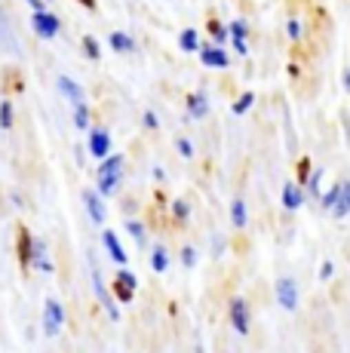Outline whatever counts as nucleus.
<instances>
[{
	"label": "nucleus",
	"mask_w": 350,
	"mask_h": 353,
	"mask_svg": "<svg viewBox=\"0 0 350 353\" xmlns=\"http://www.w3.org/2000/svg\"><path fill=\"white\" fill-rule=\"evenodd\" d=\"M123 154H107L105 160H99V169H96V191L102 196H114L120 188V181H123Z\"/></svg>",
	"instance_id": "f257e3e1"
},
{
	"label": "nucleus",
	"mask_w": 350,
	"mask_h": 353,
	"mask_svg": "<svg viewBox=\"0 0 350 353\" xmlns=\"http://www.w3.org/2000/svg\"><path fill=\"white\" fill-rule=\"evenodd\" d=\"M274 301H277V307L286 310V314H295V310H298L301 289H298V280H295L292 274L277 276V283H274Z\"/></svg>",
	"instance_id": "f03ea898"
},
{
	"label": "nucleus",
	"mask_w": 350,
	"mask_h": 353,
	"mask_svg": "<svg viewBox=\"0 0 350 353\" xmlns=\"http://www.w3.org/2000/svg\"><path fill=\"white\" fill-rule=\"evenodd\" d=\"M227 323H231V329L240 338H246L252 332V304L243 295H231V301H227Z\"/></svg>",
	"instance_id": "7ed1b4c3"
},
{
	"label": "nucleus",
	"mask_w": 350,
	"mask_h": 353,
	"mask_svg": "<svg viewBox=\"0 0 350 353\" xmlns=\"http://www.w3.org/2000/svg\"><path fill=\"white\" fill-rule=\"evenodd\" d=\"M136 289H138V280H136V274H132L130 268H120L117 274H114V283H111V295H114V301L130 304L132 298H136Z\"/></svg>",
	"instance_id": "20e7f679"
},
{
	"label": "nucleus",
	"mask_w": 350,
	"mask_h": 353,
	"mask_svg": "<svg viewBox=\"0 0 350 353\" xmlns=\"http://www.w3.org/2000/svg\"><path fill=\"white\" fill-rule=\"evenodd\" d=\"M65 325V307L59 298H46L43 301V335L46 338H56Z\"/></svg>",
	"instance_id": "39448f33"
},
{
	"label": "nucleus",
	"mask_w": 350,
	"mask_h": 353,
	"mask_svg": "<svg viewBox=\"0 0 350 353\" xmlns=\"http://www.w3.org/2000/svg\"><path fill=\"white\" fill-rule=\"evenodd\" d=\"M31 28H34V34L40 40H52L59 31H62V19L50 10H37L34 16H31Z\"/></svg>",
	"instance_id": "423d86ee"
},
{
	"label": "nucleus",
	"mask_w": 350,
	"mask_h": 353,
	"mask_svg": "<svg viewBox=\"0 0 350 353\" xmlns=\"http://www.w3.org/2000/svg\"><path fill=\"white\" fill-rule=\"evenodd\" d=\"M200 62L206 68H212V71H225V68H231V56H227L225 46L212 43V40H203V46H200Z\"/></svg>",
	"instance_id": "0eeeda50"
},
{
	"label": "nucleus",
	"mask_w": 350,
	"mask_h": 353,
	"mask_svg": "<svg viewBox=\"0 0 350 353\" xmlns=\"http://www.w3.org/2000/svg\"><path fill=\"white\" fill-rule=\"evenodd\" d=\"M92 289H96V298H99V304L107 310V316H111L114 323L120 320V310H117V301H114V295H111V289L105 286V280H102V270H99V264H92Z\"/></svg>",
	"instance_id": "6e6552de"
},
{
	"label": "nucleus",
	"mask_w": 350,
	"mask_h": 353,
	"mask_svg": "<svg viewBox=\"0 0 350 353\" xmlns=\"http://www.w3.org/2000/svg\"><path fill=\"white\" fill-rule=\"evenodd\" d=\"M305 203H307V194H305V188L298 185V181H286L282 185V191H280V206L286 209V212H298V209H305Z\"/></svg>",
	"instance_id": "1a4fd4ad"
},
{
	"label": "nucleus",
	"mask_w": 350,
	"mask_h": 353,
	"mask_svg": "<svg viewBox=\"0 0 350 353\" xmlns=\"http://www.w3.org/2000/svg\"><path fill=\"white\" fill-rule=\"evenodd\" d=\"M90 154L96 160H105L111 154V132L105 126H90Z\"/></svg>",
	"instance_id": "9d476101"
},
{
	"label": "nucleus",
	"mask_w": 350,
	"mask_h": 353,
	"mask_svg": "<svg viewBox=\"0 0 350 353\" xmlns=\"http://www.w3.org/2000/svg\"><path fill=\"white\" fill-rule=\"evenodd\" d=\"M102 246H105V252L111 255V261L117 264V268H126V264H130V255H126L123 243H120V236L114 234V230H105L102 234Z\"/></svg>",
	"instance_id": "9b49d317"
},
{
	"label": "nucleus",
	"mask_w": 350,
	"mask_h": 353,
	"mask_svg": "<svg viewBox=\"0 0 350 353\" xmlns=\"http://www.w3.org/2000/svg\"><path fill=\"white\" fill-rule=\"evenodd\" d=\"M185 105H187V120H206V114H209V96L203 90L187 92Z\"/></svg>",
	"instance_id": "f8f14e48"
},
{
	"label": "nucleus",
	"mask_w": 350,
	"mask_h": 353,
	"mask_svg": "<svg viewBox=\"0 0 350 353\" xmlns=\"http://www.w3.org/2000/svg\"><path fill=\"white\" fill-rule=\"evenodd\" d=\"M83 206H86V212H90V219L96 221V225H105L107 221V206H105V200H102L99 191H83Z\"/></svg>",
	"instance_id": "ddd939ff"
},
{
	"label": "nucleus",
	"mask_w": 350,
	"mask_h": 353,
	"mask_svg": "<svg viewBox=\"0 0 350 353\" xmlns=\"http://www.w3.org/2000/svg\"><path fill=\"white\" fill-rule=\"evenodd\" d=\"M227 215H231V228L243 230V228L249 225V203H246L243 194H237V196L231 200V206H227Z\"/></svg>",
	"instance_id": "4468645a"
},
{
	"label": "nucleus",
	"mask_w": 350,
	"mask_h": 353,
	"mask_svg": "<svg viewBox=\"0 0 350 353\" xmlns=\"http://www.w3.org/2000/svg\"><path fill=\"white\" fill-rule=\"evenodd\" d=\"M31 268L40 270V274H52V258H50V249H46V240H34V249H31Z\"/></svg>",
	"instance_id": "2eb2a0df"
},
{
	"label": "nucleus",
	"mask_w": 350,
	"mask_h": 353,
	"mask_svg": "<svg viewBox=\"0 0 350 353\" xmlns=\"http://www.w3.org/2000/svg\"><path fill=\"white\" fill-rule=\"evenodd\" d=\"M56 86H59V92H62V96L71 101V105H77V101H83V96H86V92H83V86H80L77 80H71L68 74H62V77L56 80Z\"/></svg>",
	"instance_id": "dca6fc26"
},
{
	"label": "nucleus",
	"mask_w": 350,
	"mask_h": 353,
	"mask_svg": "<svg viewBox=\"0 0 350 353\" xmlns=\"http://www.w3.org/2000/svg\"><path fill=\"white\" fill-rule=\"evenodd\" d=\"M107 46H111L114 52H120V56H130V52H136V40H132V34H126V31H111V37H107Z\"/></svg>",
	"instance_id": "f3484780"
},
{
	"label": "nucleus",
	"mask_w": 350,
	"mask_h": 353,
	"mask_svg": "<svg viewBox=\"0 0 350 353\" xmlns=\"http://www.w3.org/2000/svg\"><path fill=\"white\" fill-rule=\"evenodd\" d=\"M329 215H332L335 221H344L347 215H350V179H344V181H341V194H338V203H335V209H332V212H329Z\"/></svg>",
	"instance_id": "a211bd4d"
},
{
	"label": "nucleus",
	"mask_w": 350,
	"mask_h": 353,
	"mask_svg": "<svg viewBox=\"0 0 350 353\" xmlns=\"http://www.w3.org/2000/svg\"><path fill=\"white\" fill-rule=\"evenodd\" d=\"M322 179H326V169H322V166H313L311 179H307V185H305V194H307V200L320 203V196H322Z\"/></svg>",
	"instance_id": "6ab92c4d"
},
{
	"label": "nucleus",
	"mask_w": 350,
	"mask_h": 353,
	"mask_svg": "<svg viewBox=\"0 0 350 353\" xmlns=\"http://www.w3.org/2000/svg\"><path fill=\"white\" fill-rule=\"evenodd\" d=\"M178 46L181 52H200V46H203V37H200L197 28H185L178 34Z\"/></svg>",
	"instance_id": "aec40b11"
},
{
	"label": "nucleus",
	"mask_w": 350,
	"mask_h": 353,
	"mask_svg": "<svg viewBox=\"0 0 350 353\" xmlns=\"http://www.w3.org/2000/svg\"><path fill=\"white\" fill-rule=\"evenodd\" d=\"M151 270L154 274H166V270H169V249H166L163 243H157V246L151 249Z\"/></svg>",
	"instance_id": "412c9836"
},
{
	"label": "nucleus",
	"mask_w": 350,
	"mask_h": 353,
	"mask_svg": "<svg viewBox=\"0 0 350 353\" xmlns=\"http://www.w3.org/2000/svg\"><path fill=\"white\" fill-rule=\"evenodd\" d=\"M206 31H209V40L218 46H225L227 40H231V34H227V22H221V19H209L206 22Z\"/></svg>",
	"instance_id": "4be33fe9"
},
{
	"label": "nucleus",
	"mask_w": 350,
	"mask_h": 353,
	"mask_svg": "<svg viewBox=\"0 0 350 353\" xmlns=\"http://www.w3.org/2000/svg\"><path fill=\"white\" fill-rule=\"evenodd\" d=\"M31 249H34V240H31L28 230H19V261H22V268H31Z\"/></svg>",
	"instance_id": "5701e85b"
},
{
	"label": "nucleus",
	"mask_w": 350,
	"mask_h": 353,
	"mask_svg": "<svg viewBox=\"0 0 350 353\" xmlns=\"http://www.w3.org/2000/svg\"><path fill=\"white\" fill-rule=\"evenodd\" d=\"M169 212H172V221H175V225H187V221H191V203L178 196V200L169 203Z\"/></svg>",
	"instance_id": "b1692460"
},
{
	"label": "nucleus",
	"mask_w": 350,
	"mask_h": 353,
	"mask_svg": "<svg viewBox=\"0 0 350 353\" xmlns=\"http://www.w3.org/2000/svg\"><path fill=\"white\" fill-rule=\"evenodd\" d=\"M255 108V92L252 90H246V92H240L237 99H234V105H231V111L237 114V117H246L249 111Z\"/></svg>",
	"instance_id": "393cba45"
},
{
	"label": "nucleus",
	"mask_w": 350,
	"mask_h": 353,
	"mask_svg": "<svg viewBox=\"0 0 350 353\" xmlns=\"http://www.w3.org/2000/svg\"><path fill=\"white\" fill-rule=\"evenodd\" d=\"M341 181H344V179L332 181V185H329V191H322V196H320V209H322V212H332V209H335L338 194H341Z\"/></svg>",
	"instance_id": "a878e982"
},
{
	"label": "nucleus",
	"mask_w": 350,
	"mask_h": 353,
	"mask_svg": "<svg viewBox=\"0 0 350 353\" xmlns=\"http://www.w3.org/2000/svg\"><path fill=\"white\" fill-rule=\"evenodd\" d=\"M126 234H130V236H132V240H136V243H138V246H141V249H145V246H147V228H145V225H141V221H138V219H126Z\"/></svg>",
	"instance_id": "bb28decb"
},
{
	"label": "nucleus",
	"mask_w": 350,
	"mask_h": 353,
	"mask_svg": "<svg viewBox=\"0 0 350 353\" xmlns=\"http://www.w3.org/2000/svg\"><path fill=\"white\" fill-rule=\"evenodd\" d=\"M286 37L292 40V43H301V40H305V22H301L298 16L286 19Z\"/></svg>",
	"instance_id": "cd10ccee"
},
{
	"label": "nucleus",
	"mask_w": 350,
	"mask_h": 353,
	"mask_svg": "<svg viewBox=\"0 0 350 353\" xmlns=\"http://www.w3.org/2000/svg\"><path fill=\"white\" fill-rule=\"evenodd\" d=\"M178 258H181V268L194 270V268H197V261H200V252H197V246H194V243H185V246H181V252H178Z\"/></svg>",
	"instance_id": "c85d7f7f"
},
{
	"label": "nucleus",
	"mask_w": 350,
	"mask_h": 353,
	"mask_svg": "<svg viewBox=\"0 0 350 353\" xmlns=\"http://www.w3.org/2000/svg\"><path fill=\"white\" fill-rule=\"evenodd\" d=\"M311 172H313V163H311V157H298V163H295V181H298L301 188L307 185V179H311Z\"/></svg>",
	"instance_id": "c756f323"
},
{
	"label": "nucleus",
	"mask_w": 350,
	"mask_h": 353,
	"mask_svg": "<svg viewBox=\"0 0 350 353\" xmlns=\"http://www.w3.org/2000/svg\"><path fill=\"white\" fill-rule=\"evenodd\" d=\"M12 46H16V40H12V31H10V25H6V12L0 10V50L16 52Z\"/></svg>",
	"instance_id": "7c9ffc66"
},
{
	"label": "nucleus",
	"mask_w": 350,
	"mask_h": 353,
	"mask_svg": "<svg viewBox=\"0 0 350 353\" xmlns=\"http://www.w3.org/2000/svg\"><path fill=\"white\" fill-rule=\"evenodd\" d=\"M227 34H231V37H240V40H249L252 25H249L246 19H231V22H227Z\"/></svg>",
	"instance_id": "2f4dec72"
},
{
	"label": "nucleus",
	"mask_w": 350,
	"mask_h": 353,
	"mask_svg": "<svg viewBox=\"0 0 350 353\" xmlns=\"http://www.w3.org/2000/svg\"><path fill=\"white\" fill-rule=\"evenodd\" d=\"M74 126L90 129V105H86V101H77V105H74Z\"/></svg>",
	"instance_id": "473e14b6"
},
{
	"label": "nucleus",
	"mask_w": 350,
	"mask_h": 353,
	"mask_svg": "<svg viewBox=\"0 0 350 353\" xmlns=\"http://www.w3.org/2000/svg\"><path fill=\"white\" fill-rule=\"evenodd\" d=\"M83 56L92 59V62H99V59H102V46H99V40L92 37V34H86V37H83Z\"/></svg>",
	"instance_id": "72a5a7b5"
},
{
	"label": "nucleus",
	"mask_w": 350,
	"mask_h": 353,
	"mask_svg": "<svg viewBox=\"0 0 350 353\" xmlns=\"http://www.w3.org/2000/svg\"><path fill=\"white\" fill-rule=\"evenodd\" d=\"M175 151H178V157H185V160H194V141L191 139H175Z\"/></svg>",
	"instance_id": "f704fd0d"
},
{
	"label": "nucleus",
	"mask_w": 350,
	"mask_h": 353,
	"mask_svg": "<svg viewBox=\"0 0 350 353\" xmlns=\"http://www.w3.org/2000/svg\"><path fill=\"white\" fill-rule=\"evenodd\" d=\"M12 123H16V120H12V105L10 101H0V129H12Z\"/></svg>",
	"instance_id": "c9c22d12"
},
{
	"label": "nucleus",
	"mask_w": 350,
	"mask_h": 353,
	"mask_svg": "<svg viewBox=\"0 0 350 353\" xmlns=\"http://www.w3.org/2000/svg\"><path fill=\"white\" fill-rule=\"evenodd\" d=\"M231 43V50L237 52V56H249V40H240V37H231L227 40Z\"/></svg>",
	"instance_id": "e433bc0d"
},
{
	"label": "nucleus",
	"mask_w": 350,
	"mask_h": 353,
	"mask_svg": "<svg viewBox=\"0 0 350 353\" xmlns=\"http://www.w3.org/2000/svg\"><path fill=\"white\" fill-rule=\"evenodd\" d=\"M332 276H335V264H332V261H322V264H320V280L329 283Z\"/></svg>",
	"instance_id": "4c0bfd02"
},
{
	"label": "nucleus",
	"mask_w": 350,
	"mask_h": 353,
	"mask_svg": "<svg viewBox=\"0 0 350 353\" xmlns=\"http://www.w3.org/2000/svg\"><path fill=\"white\" fill-rule=\"evenodd\" d=\"M141 123H145V129H160V120H157V114H154V111H145Z\"/></svg>",
	"instance_id": "58836bf2"
},
{
	"label": "nucleus",
	"mask_w": 350,
	"mask_h": 353,
	"mask_svg": "<svg viewBox=\"0 0 350 353\" xmlns=\"http://www.w3.org/2000/svg\"><path fill=\"white\" fill-rule=\"evenodd\" d=\"M154 181H166V172H163V166H154Z\"/></svg>",
	"instance_id": "ea45409f"
},
{
	"label": "nucleus",
	"mask_w": 350,
	"mask_h": 353,
	"mask_svg": "<svg viewBox=\"0 0 350 353\" xmlns=\"http://www.w3.org/2000/svg\"><path fill=\"white\" fill-rule=\"evenodd\" d=\"M25 3L34 6V12H37V10H46V0H25Z\"/></svg>",
	"instance_id": "a19ab883"
},
{
	"label": "nucleus",
	"mask_w": 350,
	"mask_h": 353,
	"mask_svg": "<svg viewBox=\"0 0 350 353\" xmlns=\"http://www.w3.org/2000/svg\"><path fill=\"white\" fill-rule=\"evenodd\" d=\"M341 86H344V92H347V96H350V68H347V71H344V77H341Z\"/></svg>",
	"instance_id": "79ce46f5"
},
{
	"label": "nucleus",
	"mask_w": 350,
	"mask_h": 353,
	"mask_svg": "<svg viewBox=\"0 0 350 353\" xmlns=\"http://www.w3.org/2000/svg\"><path fill=\"white\" fill-rule=\"evenodd\" d=\"M80 6H86V10H96V0H77Z\"/></svg>",
	"instance_id": "37998d69"
}]
</instances>
